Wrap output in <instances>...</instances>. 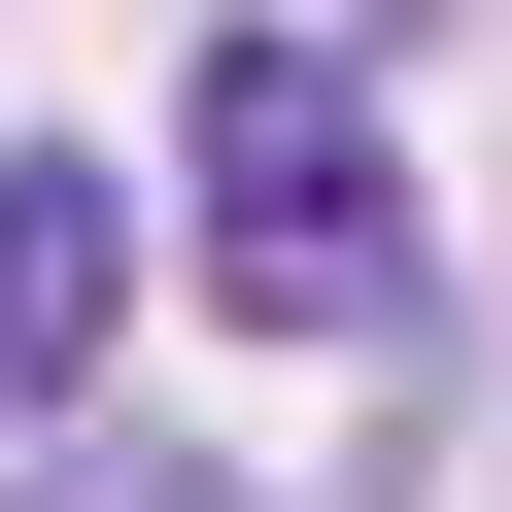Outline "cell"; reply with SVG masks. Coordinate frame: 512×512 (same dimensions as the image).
<instances>
[{"mask_svg": "<svg viewBox=\"0 0 512 512\" xmlns=\"http://www.w3.org/2000/svg\"><path fill=\"white\" fill-rule=\"evenodd\" d=\"M205 308L239 342H410V137H376V69L342 35H205Z\"/></svg>", "mask_w": 512, "mask_h": 512, "instance_id": "1", "label": "cell"}, {"mask_svg": "<svg viewBox=\"0 0 512 512\" xmlns=\"http://www.w3.org/2000/svg\"><path fill=\"white\" fill-rule=\"evenodd\" d=\"M35 512H239V478H171V444H69V478H35Z\"/></svg>", "mask_w": 512, "mask_h": 512, "instance_id": "3", "label": "cell"}, {"mask_svg": "<svg viewBox=\"0 0 512 512\" xmlns=\"http://www.w3.org/2000/svg\"><path fill=\"white\" fill-rule=\"evenodd\" d=\"M103 308H137L103 137H0V410H69V376H103Z\"/></svg>", "mask_w": 512, "mask_h": 512, "instance_id": "2", "label": "cell"}]
</instances>
